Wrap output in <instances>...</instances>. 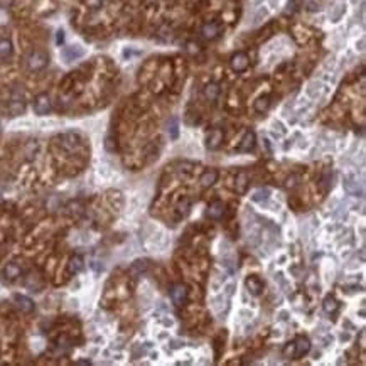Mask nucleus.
I'll use <instances>...</instances> for the list:
<instances>
[{"label":"nucleus","instance_id":"nucleus-24","mask_svg":"<svg viewBox=\"0 0 366 366\" xmlns=\"http://www.w3.org/2000/svg\"><path fill=\"white\" fill-rule=\"evenodd\" d=\"M105 2H107V0H85V5L88 9L96 10V9H101V7L105 5Z\"/></svg>","mask_w":366,"mask_h":366},{"label":"nucleus","instance_id":"nucleus-21","mask_svg":"<svg viewBox=\"0 0 366 366\" xmlns=\"http://www.w3.org/2000/svg\"><path fill=\"white\" fill-rule=\"evenodd\" d=\"M24 110H25V103H24L22 100H19V98H12V100H10V103H9V112H10V115H12V116L24 113Z\"/></svg>","mask_w":366,"mask_h":366},{"label":"nucleus","instance_id":"nucleus-17","mask_svg":"<svg viewBox=\"0 0 366 366\" xmlns=\"http://www.w3.org/2000/svg\"><path fill=\"white\" fill-rule=\"evenodd\" d=\"M323 309L326 314H329V316H332V314L338 312L339 309V302L336 301V297H332V295H327V297L324 299L323 302Z\"/></svg>","mask_w":366,"mask_h":366},{"label":"nucleus","instance_id":"nucleus-8","mask_svg":"<svg viewBox=\"0 0 366 366\" xmlns=\"http://www.w3.org/2000/svg\"><path fill=\"white\" fill-rule=\"evenodd\" d=\"M223 140H225V134H223V130L213 129L206 137V147L210 149V151H218V149L223 145Z\"/></svg>","mask_w":366,"mask_h":366},{"label":"nucleus","instance_id":"nucleus-25","mask_svg":"<svg viewBox=\"0 0 366 366\" xmlns=\"http://www.w3.org/2000/svg\"><path fill=\"white\" fill-rule=\"evenodd\" d=\"M169 130L171 132V138H177V135H179V130H177V120L175 118H171V122H169Z\"/></svg>","mask_w":366,"mask_h":366},{"label":"nucleus","instance_id":"nucleus-13","mask_svg":"<svg viewBox=\"0 0 366 366\" xmlns=\"http://www.w3.org/2000/svg\"><path fill=\"white\" fill-rule=\"evenodd\" d=\"M216 181H218V171H216V169L204 171V173L201 174V177H199V184L203 186V188H211Z\"/></svg>","mask_w":366,"mask_h":366},{"label":"nucleus","instance_id":"nucleus-20","mask_svg":"<svg viewBox=\"0 0 366 366\" xmlns=\"http://www.w3.org/2000/svg\"><path fill=\"white\" fill-rule=\"evenodd\" d=\"M253 108H255V112H258V113L269 112V108H270V96H267V95H263V96H258L257 100H255V103H253Z\"/></svg>","mask_w":366,"mask_h":366},{"label":"nucleus","instance_id":"nucleus-2","mask_svg":"<svg viewBox=\"0 0 366 366\" xmlns=\"http://www.w3.org/2000/svg\"><path fill=\"white\" fill-rule=\"evenodd\" d=\"M47 64H49V56H47L46 51L34 49L25 56V68L32 73L42 71Z\"/></svg>","mask_w":366,"mask_h":366},{"label":"nucleus","instance_id":"nucleus-27","mask_svg":"<svg viewBox=\"0 0 366 366\" xmlns=\"http://www.w3.org/2000/svg\"><path fill=\"white\" fill-rule=\"evenodd\" d=\"M56 42L59 44V46H61V44L64 42V32H63V31H58V38H56Z\"/></svg>","mask_w":366,"mask_h":366},{"label":"nucleus","instance_id":"nucleus-4","mask_svg":"<svg viewBox=\"0 0 366 366\" xmlns=\"http://www.w3.org/2000/svg\"><path fill=\"white\" fill-rule=\"evenodd\" d=\"M32 108H34L36 115H47L53 108V103H51V98L47 93H41L34 98V103H32Z\"/></svg>","mask_w":366,"mask_h":366},{"label":"nucleus","instance_id":"nucleus-5","mask_svg":"<svg viewBox=\"0 0 366 366\" xmlns=\"http://www.w3.org/2000/svg\"><path fill=\"white\" fill-rule=\"evenodd\" d=\"M230 66H231V69L235 73H243V71H247L248 66H250V58H248V54L243 53V51L235 53L231 56V59H230Z\"/></svg>","mask_w":366,"mask_h":366},{"label":"nucleus","instance_id":"nucleus-19","mask_svg":"<svg viewBox=\"0 0 366 366\" xmlns=\"http://www.w3.org/2000/svg\"><path fill=\"white\" fill-rule=\"evenodd\" d=\"M247 188H248V175L245 173H240L236 174V179H235V189L238 194H245L247 193Z\"/></svg>","mask_w":366,"mask_h":366},{"label":"nucleus","instance_id":"nucleus-7","mask_svg":"<svg viewBox=\"0 0 366 366\" xmlns=\"http://www.w3.org/2000/svg\"><path fill=\"white\" fill-rule=\"evenodd\" d=\"M189 297V289L186 287L184 284H177L173 287V290H171V299H173V302L175 306H184L186 301H188Z\"/></svg>","mask_w":366,"mask_h":366},{"label":"nucleus","instance_id":"nucleus-15","mask_svg":"<svg viewBox=\"0 0 366 366\" xmlns=\"http://www.w3.org/2000/svg\"><path fill=\"white\" fill-rule=\"evenodd\" d=\"M225 214V204L221 201H214L208 206V218L211 219H221Z\"/></svg>","mask_w":366,"mask_h":366},{"label":"nucleus","instance_id":"nucleus-1","mask_svg":"<svg viewBox=\"0 0 366 366\" xmlns=\"http://www.w3.org/2000/svg\"><path fill=\"white\" fill-rule=\"evenodd\" d=\"M310 351V341L306 336H297L294 341L287 343L282 349V354L287 360H301Z\"/></svg>","mask_w":366,"mask_h":366},{"label":"nucleus","instance_id":"nucleus-3","mask_svg":"<svg viewBox=\"0 0 366 366\" xmlns=\"http://www.w3.org/2000/svg\"><path fill=\"white\" fill-rule=\"evenodd\" d=\"M58 142H59L61 147L68 152H76L79 147H81V138H79L78 134H73V132L59 135V137H58Z\"/></svg>","mask_w":366,"mask_h":366},{"label":"nucleus","instance_id":"nucleus-26","mask_svg":"<svg viewBox=\"0 0 366 366\" xmlns=\"http://www.w3.org/2000/svg\"><path fill=\"white\" fill-rule=\"evenodd\" d=\"M269 194H270L269 189H265V191H258V193H255L253 201H262V199H267V197H269Z\"/></svg>","mask_w":366,"mask_h":366},{"label":"nucleus","instance_id":"nucleus-16","mask_svg":"<svg viewBox=\"0 0 366 366\" xmlns=\"http://www.w3.org/2000/svg\"><path fill=\"white\" fill-rule=\"evenodd\" d=\"M203 93H204V98H206L210 103H214L216 100H218V96H219V85L218 83H208L206 86H204V90H203Z\"/></svg>","mask_w":366,"mask_h":366},{"label":"nucleus","instance_id":"nucleus-11","mask_svg":"<svg viewBox=\"0 0 366 366\" xmlns=\"http://www.w3.org/2000/svg\"><path fill=\"white\" fill-rule=\"evenodd\" d=\"M245 284H247V289L251 295H260L263 292V282L258 275H250Z\"/></svg>","mask_w":366,"mask_h":366},{"label":"nucleus","instance_id":"nucleus-22","mask_svg":"<svg viewBox=\"0 0 366 366\" xmlns=\"http://www.w3.org/2000/svg\"><path fill=\"white\" fill-rule=\"evenodd\" d=\"M63 56H64V59L69 63V61H75V59H78L79 56H83V51L79 49L78 46H71V47H68V49H64Z\"/></svg>","mask_w":366,"mask_h":366},{"label":"nucleus","instance_id":"nucleus-6","mask_svg":"<svg viewBox=\"0 0 366 366\" xmlns=\"http://www.w3.org/2000/svg\"><path fill=\"white\" fill-rule=\"evenodd\" d=\"M219 34H221V25L216 20L206 22V24H203V27H201V36H203L206 41H214V39L219 38Z\"/></svg>","mask_w":366,"mask_h":366},{"label":"nucleus","instance_id":"nucleus-14","mask_svg":"<svg viewBox=\"0 0 366 366\" xmlns=\"http://www.w3.org/2000/svg\"><path fill=\"white\" fill-rule=\"evenodd\" d=\"M3 277H5L7 280H16V279H19V277L22 275V269L17 263H7L5 267H3Z\"/></svg>","mask_w":366,"mask_h":366},{"label":"nucleus","instance_id":"nucleus-28","mask_svg":"<svg viewBox=\"0 0 366 366\" xmlns=\"http://www.w3.org/2000/svg\"><path fill=\"white\" fill-rule=\"evenodd\" d=\"M76 365H91V361H88V360H81V361H76Z\"/></svg>","mask_w":366,"mask_h":366},{"label":"nucleus","instance_id":"nucleus-10","mask_svg":"<svg viewBox=\"0 0 366 366\" xmlns=\"http://www.w3.org/2000/svg\"><path fill=\"white\" fill-rule=\"evenodd\" d=\"M255 145H257V135H255V132L248 130L245 132L243 138H241L240 145H238V152H251L255 149Z\"/></svg>","mask_w":366,"mask_h":366},{"label":"nucleus","instance_id":"nucleus-18","mask_svg":"<svg viewBox=\"0 0 366 366\" xmlns=\"http://www.w3.org/2000/svg\"><path fill=\"white\" fill-rule=\"evenodd\" d=\"M14 53V46L9 39H0V59H9Z\"/></svg>","mask_w":366,"mask_h":366},{"label":"nucleus","instance_id":"nucleus-9","mask_svg":"<svg viewBox=\"0 0 366 366\" xmlns=\"http://www.w3.org/2000/svg\"><path fill=\"white\" fill-rule=\"evenodd\" d=\"M14 304H16V307L20 310V312L24 314H31L34 312L36 309V304L32 299H29L27 295H22V294H16L14 295Z\"/></svg>","mask_w":366,"mask_h":366},{"label":"nucleus","instance_id":"nucleus-12","mask_svg":"<svg viewBox=\"0 0 366 366\" xmlns=\"http://www.w3.org/2000/svg\"><path fill=\"white\" fill-rule=\"evenodd\" d=\"M83 267H85V260H83L81 255H73L68 262V272L71 273V275H76V273L81 272Z\"/></svg>","mask_w":366,"mask_h":366},{"label":"nucleus","instance_id":"nucleus-23","mask_svg":"<svg viewBox=\"0 0 366 366\" xmlns=\"http://www.w3.org/2000/svg\"><path fill=\"white\" fill-rule=\"evenodd\" d=\"M145 269H147V263L142 262V260H137V262L130 267V273H134V275H142V273L145 272Z\"/></svg>","mask_w":366,"mask_h":366}]
</instances>
